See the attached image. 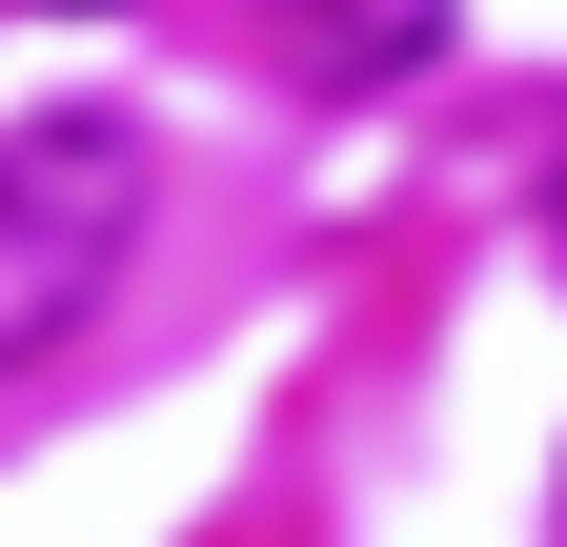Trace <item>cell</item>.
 Segmentation results:
<instances>
[{
    "label": "cell",
    "mask_w": 567,
    "mask_h": 547,
    "mask_svg": "<svg viewBox=\"0 0 567 547\" xmlns=\"http://www.w3.org/2000/svg\"><path fill=\"white\" fill-rule=\"evenodd\" d=\"M142 224H163V163H142L122 102H41L0 143V365H61L82 324L122 305Z\"/></svg>",
    "instance_id": "cell-1"
},
{
    "label": "cell",
    "mask_w": 567,
    "mask_h": 547,
    "mask_svg": "<svg viewBox=\"0 0 567 547\" xmlns=\"http://www.w3.org/2000/svg\"><path fill=\"white\" fill-rule=\"evenodd\" d=\"M547 244H567V163H547Z\"/></svg>",
    "instance_id": "cell-3"
},
{
    "label": "cell",
    "mask_w": 567,
    "mask_h": 547,
    "mask_svg": "<svg viewBox=\"0 0 567 547\" xmlns=\"http://www.w3.org/2000/svg\"><path fill=\"white\" fill-rule=\"evenodd\" d=\"M284 41L324 82H405V61H446V0H284Z\"/></svg>",
    "instance_id": "cell-2"
}]
</instances>
